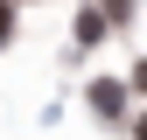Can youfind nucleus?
Wrapping results in <instances>:
<instances>
[{
    "label": "nucleus",
    "mask_w": 147,
    "mask_h": 140,
    "mask_svg": "<svg viewBox=\"0 0 147 140\" xmlns=\"http://www.w3.org/2000/svg\"><path fill=\"white\" fill-rule=\"evenodd\" d=\"M91 105H98V112H119L126 91H119V84H91Z\"/></svg>",
    "instance_id": "nucleus-1"
},
{
    "label": "nucleus",
    "mask_w": 147,
    "mask_h": 140,
    "mask_svg": "<svg viewBox=\"0 0 147 140\" xmlns=\"http://www.w3.org/2000/svg\"><path fill=\"white\" fill-rule=\"evenodd\" d=\"M98 35H105V14L84 7V14H77V42H98Z\"/></svg>",
    "instance_id": "nucleus-2"
},
{
    "label": "nucleus",
    "mask_w": 147,
    "mask_h": 140,
    "mask_svg": "<svg viewBox=\"0 0 147 140\" xmlns=\"http://www.w3.org/2000/svg\"><path fill=\"white\" fill-rule=\"evenodd\" d=\"M7 35H14V0H0V49H7Z\"/></svg>",
    "instance_id": "nucleus-3"
}]
</instances>
